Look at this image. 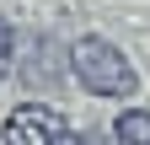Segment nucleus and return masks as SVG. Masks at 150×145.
I'll list each match as a JSON object with an SVG mask.
<instances>
[{"label":"nucleus","instance_id":"6","mask_svg":"<svg viewBox=\"0 0 150 145\" xmlns=\"http://www.w3.org/2000/svg\"><path fill=\"white\" fill-rule=\"evenodd\" d=\"M54 145H91V140H86V134H70V129H64V134L54 140Z\"/></svg>","mask_w":150,"mask_h":145},{"label":"nucleus","instance_id":"4","mask_svg":"<svg viewBox=\"0 0 150 145\" xmlns=\"http://www.w3.org/2000/svg\"><path fill=\"white\" fill-rule=\"evenodd\" d=\"M112 140L118 145H150V113L145 107H123L112 118Z\"/></svg>","mask_w":150,"mask_h":145},{"label":"nucleus","instance_id":"2","mask_svg":"<svg viewBox=\"0 0 150 145\" xmlns=\"http://www.w3.org/2000/svg\"><path fill=\"white\" fill-rule=\"evenodd\" d=\"M0 134H6V145H54L64 134V118H59V107H48V102H22L6 118Z\"/></svg>","mask_w":150,"mask_h":145},{"label":"nucleus","instance_id":"7","mask_svg":"<svg viewBox=\"0 0 150 145\" xmlns=\"http://www.w3.org/2000/svg\"><path fill=\"white\" fill-rule=\"evenodd\" d=\"M0 81H6V65H0Z\"/></svg>","mask_w":150,"mask_h":145},{"label":"nucleus","instance_id":"1","mask_svg":"<svg viewBox=\"0 0 150 145\" xmlns=\"http://www.w3.org/2000/svg\"><path fill=\"white\" fill-rule=\"evenodd\" d=\"M70 75L81 81V92L107 97V102H123V97L139 92V75L129 65V54L118 43H107L102 32H86V38L70 43Z\"/></svg>","mask_w":150,"mask_h":145},{"label":"nucleus","instance_id":"3","mask_svg":"<svg viewBox=\"0 0 150 145\" xmlns=\"http://www.w3.org/2000/svg\"><path fill=\"white\" fill-rule=\"evenodd\" d=\"M27 59H32V65H22V75H27L32 86H38V81H48V75H54V81H59V75H64V70H70V54H59V48H54L48 38H43V43H38V48H27Z\"/></svg>","mask_w":150,"mask_h":145},{"label":"nucleus","instance_id":"5","mask_svg":"<svg viewBox=\"0 0 150 145\" xmlns=\"http://www.w3.org/2000/svg\"><path fill=\"white\" fill-rule=\"evenodd\" d=\"M6 59H16V27L0 16V65H6Z\"/></svg>","mask_w":150,"mask_h":145}]
</instances>
